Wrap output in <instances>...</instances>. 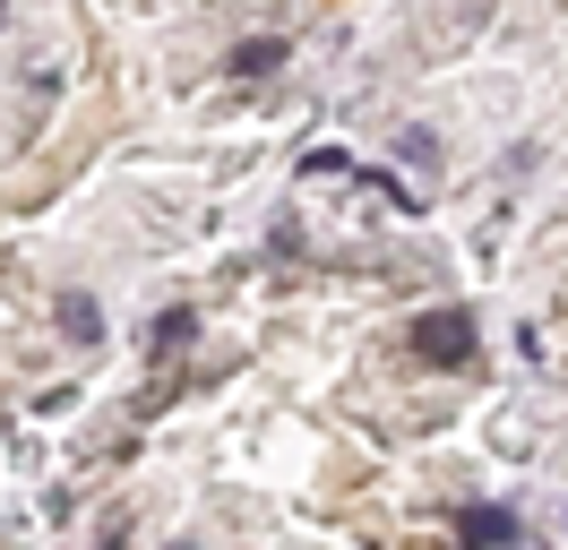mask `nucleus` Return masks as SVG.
Masks as SVG:
<instances>
[{
  "instance_id": "obj_1",
  "label": "nucleus",
  "mask_w": 568,
  "mask_h": 550,
  "mask_svg": "<svg viewBox=\"0 0 568 550\" xmlns=\"http://www.w3.org/2000/svg\"><path fill=\"white\" fill-rule=\"evenodd\" d=\"M474 309H430V318H414V353H423L430 370H465L474 361Z\"/></svg>"
},
{
  "instance_id": "obj_7",
  "label": "nucleus",
  "mask_w": 568,
  "mask_h": 550,
  "mask_svg": "<svg viewBox=\"0 0 568 550\" xmlns=\"http://www.w3.org/2000/svg\"><path fill=\"white\" fill-rule=\"evenodd\" d=\"M302 172H354V155H345V146H320V155H302Z\"/></svg>"
},
{
  "instance_id": "obj_5",
  "label": "nucleus",
  "mask_w": 568,
  "mask_h": 550,
  "mask_svg": "<svg viewBox=\"0 0 568 550\" xmlns=\"http://www.w3.org/2000/svg\"><path fill=\"white\" fill-rule=\"evenodd\" d=\"M190 336H199V309H164V318H155V353H164V361L190 353Z\"/></svg>"
},
{
  "instance_id": "obj_3",
  "label": "nucleus",
  "mask_w": 568,
  "mask_h": 550,
  "mask_svg": "<svg viewBox=\"0 0 568 550\" xmlns=\"http://www.w3.org/2000/svg\"><path fill=\"white\" fill-rule=\"evenodd\" d=\"M276 61H284V34H250V43H233V78H267Z\"/></svg>"
},
{
  "instance_id": "obj_4",
  "label": "nucleus",
  "mask_w": 568,
  "mask_h": 550,
  "mask_svg": "<svg viewBox=\"0 0 568 550\" xmlns=\"http://www.w3.org/2000/svg\"><path fill=\"white\" fill-rule=\"evenodd\" d=\"M61 327H70V344H104V309H95V293H70V302H61Z\"/></svg>"
},
{
  "instance_id": "obj_2",
  "label": "nucleus",
  "mask_w": 568,
  "mask_h": 550,
  "mask_svg": "<svg viewBox=\"0 0 568 550\" xmlns=\"http://www.w3.org/2000/svg\"><path fill=\"white\" fill-rule=\"evenodd\" d=\"M457 542L465 550H517V516H508V508H465L457 516Z\"/></svg>"
},
{
  "instance_id": "obj_6",
  "label": "nucleus",
  "mask_w": 568,
  "mask_h": 550,
  "mask_svg": "<svg viewBox=\"0 0 568 550\" xmlns=\"http://www.w3.org/2000/svg\"><path fill=\"white\" fill-rule=\"evenodd\" d=\"M396 155H405V164L423 172V181H430V172H439V146H430L423 130H405V138H396Z\"/></svg>"
}]
</instances>
